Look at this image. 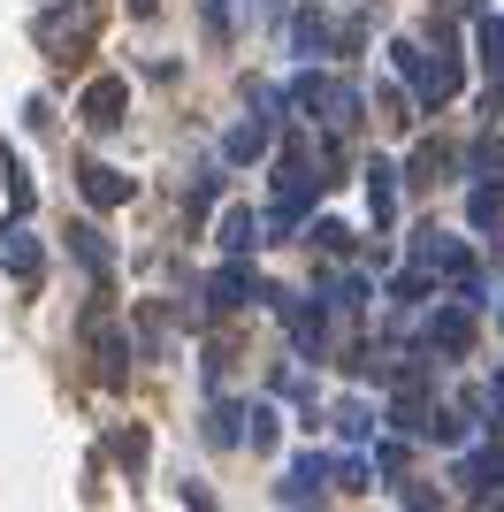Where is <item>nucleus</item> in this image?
I'll use <instances>...</instances> for the list:
<instances>
[{"instance_id": "obj_1", "label": "nucleus", "mask_w": 504, "mask_h": 512, "mask_svg": "<svg viewBox=\"0 0 504 512\" xmlns=\"http://www.w3.org/2000/svg\"><path fill=\"white\" fill-rule=\"evenodd\" d=\"M123 100H130V92L115 85V77L92 85V92H84V123H92V130H115V123H123Z\"/></svg>"}, {"instance_id": "obj_2", "label": "nucleus", "mask_w": 504, "mask_h": 512, "mask_svg": "<svg viewBox=\"0 0 504 512\" xmlns=\"http://www.w3.org/2000/svg\"><path fill=\"white\" fill-rule=\"evenodd\" d=\"M84 199H92V207H123L130 184H123L115 169H100V161H92V169H84Z\"/></svg>"}, {"instance_id": "obj_3", "label": "nucleus", "mask_w": 504, "mask_h": 512, "mask_svg": "<svg viewBox=\"0 0 504 512\" xmlns=\"http://www.w3.org/2000/svg\"><path fill=\"white\" fill-rule=\"evenodd\" d=\"M8 268H16V283H39V245H31V237H8Z\"/></svg>"}, {"instance_id": "obj_4", "label": "nucleus", "mask_w": 504, "mask_h": 512, "mask_svg": "<svg viewBox=\"0 0 504 512\" xmlns=\"http://www.w3.org/2000/svg\"><path fill=\"white\" fill-rule=\"evenodd\" d=\"M130 8H138V16H146V8H153V0H130Z\"/></svg>"}]
</instances>
